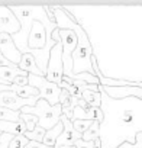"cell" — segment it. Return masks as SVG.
Wrapping results in <instances>:
<instances>
[{
	"label": "cell",
	"mask_w": 142,
	"mask_h": 148,
	"mask_svg": "<svg viewBox=\"0 0 142 148\" xmlns=\"http://www.w3.org/2000/svg\"><path fill=\"white\" fill-rule=\"evenodd\" d=\"M20 119L25 122L26 125V131L31 132L35 129V126L38 125V118L33 116V115H26V113H20Z\"/></svg>",
	"instance_id": "obj_22"
},
{
	"label": "cell",
	"mask_w": 142,
	"mask_h": 148,
	"mask_svg": "<svg viewBox=\"0 0 142 148\" xmlns=\"http://www.w3.org/2000/svg\"><path fill=\"white\" fill-rule=\"evenodd\" d=\"M25 132H26V125L22 119L18 122L0 121V134H9V135L18 136V135H25Z\"/></svg>",
	"instance_id": "obj_14"
},
{
	"label": "cell",
	"mask_w": 142,
	"mask_h": 148,
	"mask_svg": "<svg viewBox=\"0 0 142 148\" xmlns=\"http://www.w3.org/2000/svg\"><path fill=\"white\" fill-rule=\"evenodd\" d=\"M94 148H102V144H100V139L94 141Z\"/></svg>",
	"instance_id": "obj_28"
},
{
	"label": "cell",
	"mask_w": 142,
	"mask_h": 148,
	"mask_svg": "<svg viewBox=\"0 0 142 148\" xmlns=\"http://www.w3.org/2000/svg\"><path fill=\"white\" fill-rule=\"evenodd\" d=\"M20 31V23L9 6L0 5V34H8L10 36Z\"/></svg>",
	"instance_id": "obj_9"
},
{
	"label": "cell",
	"mask_w": 142,
	"mask_h": 148,
	"mask_svg": "<svg viewBox=\"0 0 142 148\" xmlns=\"http://www.w3.org/2000/svg\"><path fill=\"white\" fill-rule=\"evenodd\" d=\"M64 77V67H62V45L61 41L57 42L51 52H49V61L46 65L45 79L54 84H59Z\"/></svg>",
	"instance_id": "obj_7"
},
{
	"label": "cell",
	"mask_w": 142,
	"mask_h": 148,
	"mask_svg": "<svg viewBox=\"0 0 142 148\" xmlns=\"http://www.w3.org/2000/svg\"><path fill=\"white\" fill-rule=\"evenodd\" d=\"M45 10H46V16H48V19H49L52 23H55V13H54V8H52V6H45Z\"/></svg>",
	"instance_id": "obj_27"
},
{
	"label": "cell",
	"mask_w": 142,
	"mask_h": 148,
	"mask_svg": "<svg viewBox=\"0 0 142 148\" xmlns=\"http://www.w3.org/2000/svg\"><path fill=\"white\" fill-rule=\"evenodd\" d=\"M61 122H62V125H64V131H62V134L58 136L55 147H74V142L79 141V139H81L83 135L79 134V132L74 129L73 122H71L70 119H67L64 115H61Z\"/></svg>",
	"instance_id": "obj_10"
},
{
	"label": "cell",
	"mask_w": 142,
	"mask_h": 148,
	"mask_svg": "<svg viewBox=\"0 0 142 148\" xmlns=\"http://www.w3.org/2000/svg\"><path fill=\"white\" fill-rule=\"evenodd\" d=\"M45 129H42L41 126H35V129L33 131H31V132H25V136L29 139V141H35V142H42V139H44V136H45Z\"/></svg>",
	"instance_id": "obj_20"
},
{
	"label": "cell",
	"mask_w": 142,
	"mask_h": 148,
	"mask_svg": "<svg viewBox=\"0 0 142 148\" xmlns=\"http://www.w3.org/2000/svg\"><path fill=\"white\" fill-rule=\"evenodd\" d=\"M20 113L36 116L38 118V126H41L45 131H49L55 125L59 123L61 115H62V108H61L59 103L55 105V106H51L46 100L39 99L35 106H25L20 110Z\"/></svg>",
	"instance_id": "obj_4"
},
{
	"label": "cell",
	"mask_w": 142,
	"mask_h": 148,
	"mask_svg": "<svg viewBox=\"0 0 142 148\" xmlns=\"http://www.w3.org/2000/svg\"><path fill=\"white\" fill-rule=\"evenodd\" d=\"M0 121L6 122H18L20 121V112H13L5 108H0Z\"/></svg>",
	"instance_id": "obj_19"
},
{
	"label": "cell",
	"mask_w": 142,
	"mask_h": 148,
	"mask_svg": "<svg viewBox=\"0 0 142 148\" xmlns=\"http://www.w3.org/2000/svg\"><path fill=\"white\" fill-rule=\"evenodd\" d=\"M29 80V86L35 87L39 93V99L46 100L51 106H55L59 103V95H61V89L58 84H54L51 82H48L45 77H39V76H33L29 74L28 76Z\"/></svg>",
	"instance_id": "obj_6"
},
{
	"label": "cell",
	"mask_w": 142,
	"mask_h": 148,
	"mask_svg": "<svg viewBox=\"0 0 142 148\" xmlns=\"http://www.w3.org/2000/svg\"><path fill=\"white\" fill-rule=\"evenodd\" d=\"M29 76V74H28ZM28 76H18L15 80H13V84H16V86H20V87H23V86H28V83H29V80H28Z\"/></svg>",
	"instance_id": "obj_26"
},
{
	"label": "cell",
	"mask_w": 142,
	"mask_h": 148,
	"mask_svg": "<svg viewBox=\"0 0 142 148\" xmlns=\"http://www.w3.org/2000/svg\"><path fill=\"white\" fill-rule=\"evenodd\" d=\"M103 112L99 139L102 148H120L123 144L136 145V136L142 134V99L128 96L113 99L99 86Z\"/></svg>",
	"instance_id": "obj_1"
},
{
	"label": "cell",
	"mask_w": 142,
	"mask_h": 148,
	"mask_svg": "<svg viewBox=\"0 0 142 148\" xmlns=\"http://www.w3.org/2000/svg\"><path fill=\"white\" fill-rule=\"evenodd\" d=\"M58 86H59V89H64V90H67V92H68L71 96H73L74 99H77V100L83 99V96H81V92H80V90H79L76 86H73V84H68V83H67V82H64V80H62V82H61Z\"/></svg>",
	"instance_id": "obj_21"
},
{
	"label": "cell",
	"mask_w": 142,
	"mask_h": 148,
	"mask_svg": "<svg viewBox=\"0 0 142 148\" xmlns=\"http://www.w3.org/2000/svg\"><path fill=\"white\" fill-rule=\"evenodd\" d=\"M18 76H28V73L19 70V67H0V79L5 84H13V80Z\"/></svg>",
	"instance_id": "obj_15"
},
{
	"label": "cell",
	"mask_w": 142,
	"mask_h": 148,
	"mask_svg": "<svg viewBox=\"0 0 142 148\" xmlns=\"http://www.w3.org/2000/svg\"><path fill=\"white\" fill-rule=\"evenodd\" d=\"M18 67H19V70L26 71L28 74H33V76L45 77V74L38 68L36 61H35V58H33L32 54H22V58H20V62H19Z\"/></svg>",
	"instance_id": "obj_13"
},
{
	"label": "cell",
	"mask_w": 142,
	"mask_h": 148,
	"mask_svg": "<svg viewBox=\"0 0 142 148\" xmlns=\"http://www.w3.org/2000/svg\"><path fill=\"white\" fill-rule=\"evenodd\" d=\"M83 100L90 106V108H100L102 103V96L100 92H93V90H83L81 92Z\"/></svg>",
	"instance_id": "obj_17"
},
{
	"label": "cell",
	"mask_w": 142,
	"mask_h": 148,
	"mask_svg": "<svg viewBox=\"0 0 142 148\" xmlns=\"http://www.w3.org/2000/svg\"><path fill=\"white\" fill-rule=\"evenodd\" d=\"M74 148H94V142H93V141L79 139V141L74 142Z\"/></svg>",
	"instance_id": "obj_25"
},
{
	"label": "cell",
	"mask_w": 142,
	"mask_h": 148,
	"mask_svg": "<svg viewBox=\"0 0 142 148\" xmlns=\"http://www.w3.org/2000/svg\"><path fill=\"white\" fill-rule=\"evenodd\" d=\"M99 126H100V122L99 121H94L93 122V125L83 134V141H97L99 139V134H100V129H99Z\"/></svg>",
	"instance_id": "obj_18"
},
{
	"label": "cell",
	"mask_w": 142,
	"mask_h": 148,
	"mask_svg": "<svg viewBox=\"0 0 142 148\" xmlns=\"http://www.w3.org/2000/svg\"><path fill=\"white\" fill-rule=\"evenodd\" d=\"M13 138L15 136L9 135V134H0V148H9Z\"/></svg>",
	"instance_id": "obj_24"
},
{
	"label": "cell",
	"mask_w": 142,
	"mask_h": 148,
	"mask_svg": "<svg viewBox=\"0 0 142 148\" xmlns=\"http://www.w3.org/2000/svg\"><path fill=\"white\" fill-rule=\"evenodd\" d=\"M80 119V121H103V112L100 108H89V109H81L80 106H76L73 110V121ZM71 121V122H73Z\"/></svg>",
	"instance_id": "obj_12"
},
{
	"label": "cell",
	"mask_w": 142,
	"mask_h": 148,
	"mask_svg": "<svg viewBox=\"0 0 142 148\" xmlns=\"http://www.w3.org/2000/svg\"><path fill=\"white\" fill-rule=\"evenodd\" d=\"M0 52L8 61H10L15 65H19L22 52L16 48L12 36L8 34H0Z\"/></svg>",
	"instance_id": "obj_11"
},
{
	"label": "cell",
	"mask_w": 142,
	"mask_h": 148,
	"mask_svg": "<svg viewBox=\"0 0 142 148\" xmlns=\"http://www.w3.org/2000/svg\"><path fill=\"white\" fill-rule=\"evenodd\" d=\"M93 122L94 121H80V119H76V121H73V126H74V129L79 132V134H84L91 125H93Z\"/></svg>",
	"instance_id": "obj_23"
},
{
	"label": "cell",
	"mask_w": 142,
	"mask_h": 148,
	"mask_svg": "<svg viewBox=\"0 0 142 148\" xmlns=\"http://www.w3.org/2000/svg\"><path fill=\"white\" fill-rule=\"evenodd\" d=\"M38 100H39V96H35L31 99H23L12 92L0 93V108H5V109H9L13 112H20L25 106H35Z\"/></svg>",
	"instance_id": "obj_8"
},
{
	"label": "cell",
	"mask_w": 142,
	"mask_h": 148,
	"mask_svg": "<svg viewBox=\"0 0 142 148\" xmlns=\"http://www.w3.org/2000/svg\"><path fill=\"white\" fill-rule=\"evenodd\" d=\"M10 10L15 13V16L18 18L19 23H20V31L12 36L16 48L22 52L26 54V48H28V36L32 28L33 21H39L42 23H45L46 26H52L57 23H52L48 16H46V10L45 6H9Z\"/></svg>",
	"instance_id": "obj_3"
},
{
	"label": "cell",
	"mask_w": 142,
	"mask_h": 148,
	"mask_svg": "<svg viewBox=\"0 0 142 148\" xmlns=\"http://www.w3.org/2000/svg\"><path fill=\"white\" fill-rule=\"evenodd\" d=\"M62 131H64V125H62V122L59 121L58 125H55L52 129H49V131L45 132V136H44V139H42V144L46 145V147L54 148L55 144H57V139H58V136L62 134Z\"/></svg>",
	"instance_id": "obj_16"
},
{
	"label": "cell",
	"mask_w": 142,
	"mask_h": 148,
	"mask_svg": "<svg viewBox=\"0 0 142 148\" xmlns=\"http://www.w3.org/2000/svg\"><path fill=\"white\" fill-rule=\"evenodd\" d=\"M54 13H55V23H57L58 29H71L76 32V35L79 38V44H77V48L73 55L74 74L90 73L94 76V70L91 65V57L94 52H93V47L89 41V36H87L84 28L74 21V18L70 15V12H67L65 8H54Z\"/></svg>",
	"instance_id": "obj_2"
},
{
	"label": "cell",
	"mask_w": 142,
	"mask_h": 148,
	"mask_svg": "<svg viewBox=\"0 0 142 148\" xmlns=\"http://www.w3.org/2000/svg\"><path fill=\"white\" fill-rule=\"evenodd\" d=\"M59 38H61V45H62V67H64V76L74 80V51L79 44V38L74 31L71 29H58Z\"/></svg>",
	"instance_id": "obj_5"
}]
</instances>
